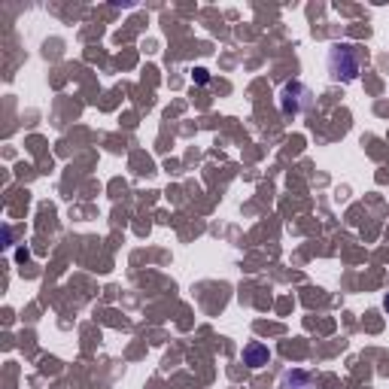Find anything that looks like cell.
Instances as JSON below:
<instances>
[{"instance_id":"1","label":"cell","mask_w":389,"mask_h":389,"mask_svg":"<svg viewBox=\"0 0 389 389\" xmlns=\"http://www.w3.org/2000/svg\"><path fill=\"white\" fill-rule=\"evenodd\" d=\"M326 68H328V79H335V82H356V79H359V73H362V52H359V46L335 43L332 49H328Z\"/></svg>"},{"instance_id":"2","label":"cell","mask_w":389,"mask_h":389,"mask_svg":"<svg viewBox=\"0 0 389 389\" xmlns=\"http://www.w3.org/2000/svg\"><path fill=\"white\" fill-rule=\"evenodd\" d=\"M277 97H280V110H283V116H301L313 106V92L301 79L283 82V88H280Z\"/></svg>"},{"instance_id":"3","label":"cell","mask_w":389,"mask_h":389,"mask_svg":"<svg viewBox=\"0 0 389 389\" xmlns=\"http://www.w3.org/2000/svg\"><path fill=\"white\" fill-rule=\"evenodd\" d=\"M271 362V350L262 341H250L244 347V365L246 368H264Z\"/></svg>"},{"instance_id":"4","label":"cell","mask_w":389,"mask_h":389,"mask_svg":"<svg viewBox=\"0 0 389 389\" xmlns=\"http://www.w3.org/2000/svg\"><path fill=\"white\" fill-rule=\"evenodd\" d=\"M277 389H313V377L301 368H289L283 377H280Z\"/></svg>"},{"instance_id":"5","label":"cell","mask_w":389,"mask_h":389,"mask_svg":"<svg viewBox=\"0 0 389 389\" xmlns=\"http://www.w3.org/2000/svg\"><path fill=\"white\" fill-rule=\"evenodd\" d=\"M195 82H198V86H204V82H210V73H207L204 68H198V70H195Z\"/></svg>"},{"instance_id":"6","label":"cell","mask_w":389,"mask_h":389,"mask_svg":"<svg viewBox=\"0 0 389 389\" xmlns=\"http://www.w3.org/2000/svg\"><path fill=\"white\" fill-rule=\"evenodd\" d=\"M3 246H6V250L13 246V228L10 225H3Z\"/></svg>"},{"instance_id":"7","label":"cell","mask_w":389,"mask_h":389,"mask_svg":"<svg viewBox=\"0 0 389 389\" xmlns=\"http://www.w3.org/2000/svg\"><path fill=\"white\" fill-rule=\"evenodd\" d=\"M15 259H19V262H28V250H24V246H22V250L15 253Z\"/></svg>"},{"instance_id":"8","label":"cell","mask_w":389,"mask_h":389,"mask_svg":"<svg viewBox=\"0 0 389 389\" xmlns=\"http://www.w3.org/2000/svg\"><path fill=\"white\" fill-rule=\"evenodd\" d=\"M383 310H389V292H386V298H383Z\"/></svg>"}]
</instances>
